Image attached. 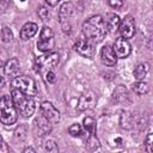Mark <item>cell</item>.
<instances>
[{
	"instance_id": "obj_20",
	"label": "cell",
	"mask_w": 153,
	"mask_h": 153,
	"mask_svg": "<svg viewBox=\"0 0 153 153\" xmlns=\"http://www.w3.org/2000/svg\"><path fill=\"white\" fill-rule=\"evenodd\" d=\"M84 127H85L86 131L90 135H94V133H96V121L92 117H85L84 118Z\"/></svg>"
},
{
	"instance_id": "obj_10",
	"label": "cell",
	"mask_w": 153,
	"mask_h": 153,
	"mask_svg": "<svg viewBox=\"0 0 153 153\" xmlns=\"http://www.w3.org/2000/svg\"><path fill=\"white\" fill-rule=\"evenodd\" d=\"M41 115H43L51 124L57 123L60 120V112L50 102H43L41 104Z\"/></svg>"
},
{
	"instance_id": "obj_22",
	"label": "cell",
	"mask_w": 153,
	"mask_h": 153,
	"mask_svg": "<svg viewBox=\"0 0 153 153\" xmlns=\"http://www.w3.org/2000/svg\"><path fill=\"white\" fill-rule=\"evenodd\" d=\"M38 16H39V18H41L42 20H49L50 17H51V13H50V11H49L48 7L42 6V7L38 10Z\"/></svg>"
},
{
	"instance_id": "obj_9",
	"label": "cell",
	"mask_w": 153,
	"mask_h": 153,
	"mask_svg": "<svg viewBox=\"0 0 153 153\" xmlns=\"http://www.w3.org/2000/svg\"><path fill=\"white\" fill-rule=\"evenodd\" d=\"M74 49L76 53L85 57H93L96 54V48L93 47L92 42L86 38H79L74 44Z\"/></svg>"
},
{
	"instance_id": "obj_4",
	"label": "cell",
	"mask_w": 153,
	"mask_h": 153,
	"mask_svg": "<svg viewBox=\"0 0 153 153\" xmlns=\"http://www.w3.org/2000/svg\"><path fill=\"white\" fill-rule=\"evenodd\" d=\"M59 60H60V56L57 53H55V51L48 53L47 51V54L41 55L36 59V61H35L36 72L44 74L48 71H53V68L59 63Z\"/></svg>"
},
{
	"instance_id": "obj_3",
	"label": "cell",
	"mask_w": 153,
	"mask_h": 153,
	"mask_svg": "<svg viewBox=\"0 0 153 153\" xmlns=\"http://www.w3.org/2000/svg\"><path fill=\"white\" fill-rule=\"evenodd\" d=\"M17 118L18 112L11 96H2L0 98V122L2 124L11 126L16 123Z\"/></svg>"
},
{
	"instance_id": "obj_19",
	"label": "cell",
	"mask_w": 153,
	"mask_h": 153,
	"mask_svg": "<svg viewBox=\"0 0 153 153\" xmlns=\"http://www.w3.org/2000/svg\"><path fill=\"white\" fill-rule=\"evenodd\" d=\"M133 91L136 94H146L149 91V86L147 82H145L143 80H137L134 85H133Z\"/></svg>"
},
{
	"instance_id": "obj_31",
	"label": "cell",
	"mask_w": 153,
	"mask_h": 153,
	"mask_svg": "<svg viewBox=\"0 0 153 153\" xmlns=\"http://www.w3.org/2000/svg\"><path fill=\"white\" fill-rule=\"evenodd\" d=\"M122 117H129V118H131V115H129V114H127V112H126V114L123 112ZM130 123H131V120H130V121H129V120H126V124H123L122 127H123V128H127V124H130Z\"/></svg>"
},
{
	"instance_id": "obj_13",
	"label": "cell",
	"mask_w": 153,
	"mask_h": 153,
	"mask_svg": "<svg viewBox=\"0 0 153 153\" xmlns=\"http://www.w3.org/2000/svg\"><path fill=\"white\" fill-rule=\"evenodd\" d=\"M100 57H102V62L105 63L106 66H114L116 63V60H117V57L114 53V49L110 45H104L102 48Z\"/></svg>"
},
{
	"instance_id": "obj_36",
	"label": "cell",
	"mask_w": 153,
	"mask_h": 153,
	"mask_svg": "<svg viewBox=\"0 0 153 153\" xmlns=\"http://www.w3.org/2000/svg\"><path fill=\"white\" fill-rule=\"evenodd\" d=\"M22 1H25V0H22Z\"/></svg>"
},
{
	"instance_id": "obj_14",
	"label": "cell",
	"mask_w": 153,
	"mask_h": 153,
	"mask_svg": "<svg viewBox=\"0 0 153 153\" xmlns=\"http://www.w3.org/2000/svg\"><path fill=\"white\" fill-rule=\"evenodd\" d=\"M37 30H38L37 24L29 22V23H26V24L23 25V27L20 30V38L23 41H27V39H30L31 37H33L36 35Z\"/></svg>"
},
{
	"instance_id": "obj_29",
	"label": "cell",
	"mask_w": 153,
	"mask_h": 153,
	"mask_svg": "<svg viewBox=\"0 0 153 153\" xmlns=\"http://www.w3.org/2000/svg\"><path fill=\"white\" fill-rule=\"evenodd\" d=\"M7 57H8V56H7L6 50H4L2 48H0V67H4V65H5L6 61L8 60Z\"/></svg>"
},
{
	"instance_id": "obj_8",
	"label": "cell",
	"mask_w": 153,
	"mask_h": 153,
	"mask_svg": "<svg viewBox=\"0 0 153 153\" xmlns=\"http://www.w3.org/2000/svg\"><path fill=\"white\" fill-rule=\"evenodd\" d=\"M118 31L121 33L122 38H131L135 33V20L131 16H127L124 17V19H122L120 22V26H118Z\"/></svg>"
},
{
	"instance_id": "obj_21",
	"label": "cell",
	"mask_w": 153,
	"mask_h": 153,
	"mask_svg": "<svg viewBox=\"0 0 153 153\" xmlns=\"http://www.w3.org/2000/svg\"><path fill=\"white\" fill-rule=\"evenodd\" d=\"M12 38H13V33H12L11 29H8L7 26L2 27V29H1V39L7 43V42L12 41Z\"/></svg>"
},
{
	"instance_id": "obj_24",
	"label": "cell",
	"mask_w": 153,
	"mask_h": 153,
	"mask_svg": "<svg viewBox=\"0 0 153 153\" xmlns=\"http://www.w3.org/2000/svg\"><path fill=\"white\" fill-rule=\"evenodd\" d=\"M44 149H45L47 152H50V153H56V152L59 151L56 143H55L53 140H48V141H45V143H44Z\"/></svg>"
},
{
	"instance_id": "obj_5",
	"label": "cell",
	"mask_w": 153,
	"mask_h": 153,
	"mask_svg": "<svg viewBox=\"0 0 153 153\" xmlns=\"http://www.w3.org/2000/svg\"><path fill=\"white\" fill-rule=\"evenodd\" d=\"M12 87L16 90H19L23 93L31 96V97L37 93V86H36L35 80L30 76H26V75L16 76L12 80Z\"/></svg>"
},
{
	"instance_id": "obj_27",
	"label": "cell",
	"mask_w": 153,
	"mask_h": 153,
	"mask_svg": "<svg viewBox=\"0 0 153 153\" xmlns=\"http://www.w3.org/2000/svg\"><path fill=\"white\" fill-rule=\"evenodd\" d=\"M108 4L112 8H121L124 4V0H108Z\"/></svg>"
},
{
	"instance_id": "obj_23",
	"label": "cell",
	"mask_w": 153,
	"mask_h": 153,
	"mask_svg": "<svg viewBox=\"0 0 153 153\" xmlns=\"http://www.w3.org/2000/svg\"><path fill=\"white\" fill-rule=\"evenodd\" d=\"M68 133L72 135V136H80L82 134V130H81V126L75 123V124H72L69 128H68Z\"/></svg>"
},
{
	"instance_id": "obj_25",
	"label": "cell",
	"mask_w": 153,
	"mask_h": 153,
	"mask_svg": "<svg viewBox=\"0 0 153 153\" xmlns=\"http://www.w3.org/2000/svg\"><path fill=\"white\" fill-rule=\"evenodd\" d=\"M152 140H153V135L152 133H149L146 137V141H145V146H146V151L148 153H152L153 152V148H152Z\"/></svg>"
},
{
	"instance_id": "obj_16",
	"label": "cell",
	"mask_w": 153,
	"mask_h": 153,
	"mask_svg": "<svg viewBox=\"0 0 153 153\" xmlns=\"http://www.w3.org/2000/svg\"><path fill=\"white\" fill-rule=\"evenodd\" d=\"M19 69V60L17 57L8 59L4 65V72L7 76H13Z\"/></svg>"
},
{
	"instance_id": "obj_7",
	"label": "cell",
	"mask_w": 153,
	"mask_h": 153,
	"mask_svg": "<svg viewBox=\"0 0 153 153\" xmlns=\"http://www.w3.org/2000/svg\"><path fill=\"white\" fill-rule=\"evenodd\" d=\"M37 48L41 51H49L54 48V32L49 26H43L37 42Z\"/></svg>"
},
{
	"instance_id": "obj_35",
	"label": "cell",
	"mask_w": 153,
	"mask_h": 153,
	"mask_svg": "<svg viewBox=\"0 0 153 153\" xmlns=\"http://www.w3.org/2000/svg\"><path fill=\"white\" fill-rule=\"evenodd\" d=\"M0 2H2V4H5V5H7V4L10 2V0H0Z\"/></svg>"
},
{
	"instance_id": "obj_18",
	"label": "cell",
	"mask_w": 153,
	"mask_h": 153,
	"mask_svg": "<svg viewBox=\"0 0 153 153\" xmlns=\"http://www.w3.org/2000/svg\"><path fill=\"white\" fill-rule=\"evenodd\" d=\"M148 69H149V67H148V63H146V62L137 65L136 68L134 69V76H135V79L136 80H143L145 76L148 73Z\"/></svg>"
},
{
	"instance_id": "obj_32",
	"label": "cell",
	"mask_w": 153,
	"mask_h": 153,
	"mask_svg": "<svg viewBox=\"0 0 153 153\" xmlns=\"http://www.w3.org/2000/svg\"><path fill=\"white\" fill-rule=\"evenodd\" d=\"M45 1H47L48 5H50V6H55V5H57V2L61 1V0H45Z\"/></svg>"
},
{
	"instance_id": "obj_2",
	"label": "cell",
	"mask_w": 153,
	"mask_h": 153,
	"mask_svg": "<svg viewBox=\"0 0 153 153\" xmlns=\"http://www.w3.org/2000/svg\"><path fill=\"white\" fill-rule=\"evenodd\" d=\"M11 98L19 115H22L23 117H30L33 115L36 106L31 96H27L22 91L13 88L11 92Z\"/></svg>"
},
{
	"instance_id": "obj_34",
	"label": "cell",
	"mask_w": 153,
	"mask_h": 153,
	"mask_svg": "<svg viewBox=\"0 0 153 153\" xmlns=\"http://www.w3.org/2000/svg\"><path fill=\"white\" fill-rule=\"evenodd\" d=\"M24 152L26 153V152H35V149L33 148H31V147H27V148H25L24 149Z\"/></svg>"
},
{
	"instance_id": "obj_30",
	"label": "cell",
	"mask_w": 153,
	"mask_h": 153,
	"mask_svg": "<svg viewBox=\"0 0 153 153\" xmlns=\"http://www.w3.org/2000/svg\"><path fill=\"white\" fill-rule=\"evenodd\" d=\"M7 152H8V146L0 136V153H7Z\"/></svg>"
},
{
	"instance_id": "obj_6",
	"label": "cell",
	"mask_w": 153,
	"mask_h": 153,
	"mask_svg": "<svg viewBox=\"0 0 153 153\" xmlns=\"http://www.w3.org/2000/svg\"><path fill=\"white\" fill-rule=\"evenodd\" d=\"M74 12H75V8L73 6L72 2H65L61 7H60V11H59V20L62 25V29L63 31H68L71 30V19L73 18L74 16Z\"/></svg>"
},
{
	"instance_id": "obj_15",
	"label": "cell",
	"mask_w": 153,
	"mask_h": 153,
	"mask_svg": "<svg viewBox=\"0 0 153 153\" xmlns=\"http://www.w3.org/2000/svg\"><path fill=\"white\" fill-rule=\"evenodd\" d=\"M120 17L115 13H108L105 16V19H104V23H105V26H106V31H110V32H115L118 30V26H120Z\"/></svg>"
},
{
	"instance_id": "obj_26",
	"label": "cell",
	"mask_w": 153,
	"mask_h": 153,
	"mask_svg": "<svg viewBox=\"0 0 153 153\" xmlns=\"http://www.w3.org/2000/svg\"><path fill=\"white\" fill-rule=\"evenodd\" d=\"M43 76H44V80L48 82V84H53L54 81H55V73L53 72V71H48L47 73H44L43 74Z\"/></svg>"
},
{
	"instance_id": "obj_33",
	"label": "cell",
	"mask_w": 153,
	"mask_h": 153,
	"mask_svg": "<svg viewBox=\"0 0 153 153\" xmlns=\"http://www.w3.org/2000/svg\"><path fill=\"white\" fill-rule=\"evenodd\" d=\"M4 85H5V79H4L2 76H0V88H1Z\"/></svg>"
},
{
	"instance_id": "obj_1",
	"label": "cell",
	"mask_w": 153,
	"mask_h": 153,
	"mask_svg": "<svg viewBox=\"0 0 153 153\" xmlns=\"http://www.w3.org/2000/svg\"><path fill=\"white\" fill-rule=\"evenodd\" d=\"M82 33L85 38L92 43H99L106 35V26L102 16H93L82 24Z\"/></svg>"
},
{
	"instance_id": "obj_17",
	"label": "cell",
	"mask_w": 153,
	"mask_h": 153,
	"mask_svg": "<svg viewBox=\"0 0 153 153\" xmlns=\"http://www.w3.org/2000/svg\"><path fill=\"white\" fill-rule=\"evenodd\" d=\"M35 123H36V127L38 128L41 135H44V134L50 133V130H51V126H53V124H51V123H50L43 115H41L38 118H36Z\"/></svg>"
},
{
	"instance_id": "obj_28",
	"label": "cell",
	"mask_w": 153,
	"mask_h": 153,
	"mask_svg": "<svg viewBox=\"0 0 153 153\" xmlns=\"http://www.w3.org/2000/svg\"><path fill=\"white\" fill-rule=\"evenodd\" d=\"M22 129H23V126H20L19 128H17V130L14 133V136H16L17 140H24L25 136H26V130L24 133H22Z\"/></svg>"
},
{
	"instance_id": "obj_11",
	"label": "cell",
	"mask_w": 153,
	"mask_h": 153,
	"mask_svg": "<svg viewBox=\"0 0 153 153\" xmlns=\"http://www.w3.org/2000/svg\"><path fill=\"white\" fill-rule=\"evenodd\" d=\"M112 49H114V53L116 55V57H120V59H126L127 56H129L130 51H131V48H130V44L129 42L126 39V38H117L112 45Z\"/></svg>"
},
{
	"instance_id": "obj_12",
	"label": "cell",
	"mask_w": 153,
	"mask_h": 153,
	"mask_svg": "<svg viewBox=\"0 0 153 153\" xmlns=\"http://www.w3.org/2000/svg\"><path fill=\"white\" fill-rule=\"evenodd\" d=\"M97 103V97L93 92H86L84 93L80 98H79V102H78V110L82 111V110H87V109H92Z\"/></svg>"
}]
</instances>
